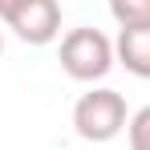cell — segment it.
Returning <instances> with one entry per match:
<instances>
[{
	"mask_svg": "<svg viewBox=\"0 0 150 150\" xmlns=\"http://www.w3.org/2000/svg\"><path fill=\"white\" fill-rule=\"evenodd\" d=\"M0 25L12 28L25 45H53L61 37V4L57 0H16Z\"/></svg>",
	"mask_w": 150,
	"mask_h": 150,
	"instance_id": "cell-3",
	"label": "cell"
},
{
	"mask_svg": "<svg viewBox=\"0 0 150 150\" xmlns=\"http://www.w3.org/2000/svg\"><path fill=\"white\" fill-rule=\"evenodd\" d=\"M12 4H16V0H0V21L8 16V8H12Z\"/></svg>",
	"mask_w": 150,
	"mask_h": 150,
	"instance_id": "cell-7",
	"label": "cell"
},
{
	"mask_svg": "<svg viewBox=\"0 0 150 150\" xmlns=\"http://www.w3.org/2000/svg\"><path fill=\"white\" fill-rule=\"evenodd\" d=\"M114 53H118V65H122L126 73L150 81V25L122 28L118 41H114Z\"/></svg>",
	"mask_w": 150,
	"mask_h": 150,
	"instance_id": "cell-4",
	"label": "cell"
},
{
	"mask_svg": "<svg viewBox=\"0 0 150 150\" xmlns=\"http://www.w3.org/2000/svg\"><path fill=\"white\" fill-rule=\"evenodd\" d=\"M110 12L118 28H142L150 25V0H110Z\"/></svg>",
	"mask_w": 150,
	"mask_h": 150,
	"instance_id": "cell-5",
	"label": "cell"
},
{
	"mask_svg": "<svg viewBox=\"0 0 150 150\" xmlns=\"http://www.w3.org/2000/svg\"><path fill=\"white\" fill-rule=\"evenodd\" d=\"M61 69L73 77V81H85L93 85L118 65V53H114V41L101 33V28H69L61 37V53H57Z\"/></svg>",
	"mask_w": 150,
	"mask_h": 150,
	"instance_id": "cell-2",
	"label": "cell"
},
{
	"mask_svg": "<svg viewBox=\"0 0 150 150\" xmlns=\"http://www.w3.org/2000/svg\"><path fill=\"white\" fill-rule=\"evenodd\" d=\"M126 138H130V150H150V105H142L138 114H130Z\"/></svg>",
	"mask_w": 150,
	"mask_h": 150,
	"instance_id": "cell-6",
	"label": "cell"
},
{
	"mask_svg": "<svg viewBox=\"0 0 150 150\" xmlns=\"http://www.w3.org/2000/svg\"><path fill=\"white\" fill-rule=\"evenodd\" d=\"M130 126V110H126V98L110 85H98L89 93H81L73 101V130L81 142H114Z\"/></svg>",
	"mask_w": 150,
	"mask_h": 150,
	"instance_id": "cell-1",
	"label": "cell"
},
{
	"mask_svg": "<svg viewBox=\"0 0 150 150\" xmlns=\"http://www.w3.org/2000/svg\"><path fill=\"white\" fill-rule=\"evenodd\" d=\"M0 57H4V25H0Z\"/></svg>",
	"mask_w": 150,
	"mask_h": 150,
	"instance_id": "cell-8",
	"label": "cell"
}]
</instances>
